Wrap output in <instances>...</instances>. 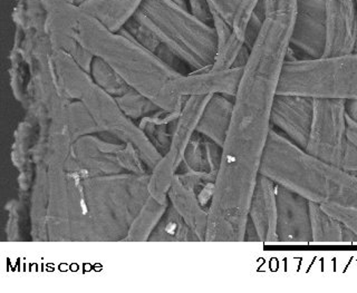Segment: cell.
<instances>
[{"label": "cell", "instance_id": "6da1fadb", "mask_svg": "<svg viewBox=\"0 0 357 293\" xmlns=\"http://www.w3.org/2000/svg\"><path fill=\"white\" fill-rule=\"evenodd\" d=\"M295 15L266 18L243 68L209 209L206 235L211 240H245L251 196L273 127L271 109Z\"/></svg>", "mask_w": 357, "mask_h": 293}, {"label": "cell", "instance_id": "7a4b0ae2", "mask_svg": "<svg viewBox=\"0 0 357 293\" xmlns=\"http://www.w3.org/2000/svg\"><path fill=\"white\" fill-rule=\"evenodd\" d=\"M75 37L93 56L109 64L132 90L141 93L161 109L180 112L187 97L171 90L174 79L183 74L139 45L126 31H113L78 10Z\"/></svg>", "mask_w": 357, "mask_h": 293}, {"label": "cell", "instance_id": "3957f363", "mask_svg": "<svg viewBox=\"0 0 357 293\" xmlns=\"http://www.w3.org/2000/svg\"><path fill=\"white\" fill-rule=\"evenodd\" d=\"M260 174L312 203L357 211V176L312 157L273 127L262 154Z\"/></svg>", "mask_w": 357, "mask_h": 293}, {"label": "cell", "instance_id": "277c9868", "mask_svg": "<svg viewBox=\"0 0 357 293\" xmlns=\"http://www.w3.org/2000/svg\"><path fill=\"white\" fill-rule=\"evenodd\" d=\"M195 72L211 70L217 55L213 26L195 17L188 0H143L133 16Z\"/></svg>", "mask_w": 357, "mask_h": 293}, {"label": "cell", "instance_id": "5b68a950", "mask_svg": "<svg viewBox=\"0 0 357 293\" xmlns=\"http://www.w3.org/2000/svg\"><path fill=\"white\" fill-rule=\"evenodd\" d=\"M277 94L357 100V52L317 59L286 61Z\"/></svg>", "mask_w": 357, "mask_h": 293}, {"label": "cell", "instance_id": "8992f818", "mask_svg": "<svg viewBox=\"0 0 357 293\" xmlns=\"http://www.w3.org/2000/svg\"><path fill=\"white\" fill-rule=\"evenodd\" d=\"M349 140L346 136L345 101L314 98V116L307 153L340 168Z\"/></svg>", "mask_w": 357, "mask_h": 293}, {"label": "cell", "instance_id": "52a82bcc", "mask_svg": "<svg viewBox=\"0 0 357 293\" xmlns=\"http://www.w3.org/2000/svg\"><path fill=\"white\" fill-rule=\"evenodd\" d=\"M327 42V10L325 0H296V15L289 48L299 59L321 58Z\"/></svg>", "mask_w": 357, "mask_h": 293}, {"label": "cell", "instance_id": "ba28073f", "mask_svg": "<svg viewBox=\"0 0 357 293\" xmlns=\"http://www.w3.org/2000/svg\"><path fill=\"white\" fill-rule=\"evenodd\" d=\"M314 116V98L277 94L271 109V126L299 148H306Z\"/></svg>", "mask_w": 357, "mask_h": 293}, {"label": "cell", "instance_id": "9c48e42d", "mask_svg": "<svg viewBox=\"0 0 357 293\" xmlns=\"http://www.w3.org/2000/svg\"><path fill=\"white\" fill-rule=\"evenodd\" d=\"M278 242H312L310 201L287 187L276 184Z\"/></svg>", "mask_w": 357, "mask_h": 293}, {"label": "cell", "instance_id": "30bf717a", "mask_svg": "<svg viewBox=\"0 0 357 293\" xmlns=\"http://www.w3.org/2000/svg\"><path fill=\"white\" fill-rule=\"evenodd\" d=\"M327 42L324 57L353 53L357 42L355 0H325Z\"/></svg>", "mask_w": 357, "mask_h": 293}, {"label": "cell", "instance_id": "8fae6325", "mask_svg": "<svg viewBox=\"0 0 357 293\" xmlns=\"http://www.w3.org/2000/svg\"><path fill=\"white\" fill-rule=\"evenodd\" d=\"M243 68L226 70H204L178 76L171 85L176 95L189 97L195 95H222L234 97L243 75Z\"/></svg>", "mask_w": 357, "mask_h": 293}, {"label": "cell", "instance_id": "7c38bea8", "mask_svg": "<svg viewBox=\"0 0 357 293\" xmlns=\"http://www.w3.org/2000/svg\"><path fill=\"white\" fill-rule=\"evenodd\" d=\"M248 220L254 225L259 241L265 243L278 242L276 183L262 174L258 176L251 196Z\"/></svg>", "mask_w": 357, "mask_h": 293}, {"label": "cell", "instance_id": "4fadbf2b", "mask_svg": "<svg viewBox=\"0 0 357 293\" xmlns=\"http://www.w3.org/2000/svg\"><path fill=\"white\" fill-rule=\"evenodd\" d=\"M210 96L211 95L189 96L184 101L173 132L170 150L167 153L170 154L176 163V168L180 166L184 151L197 132L199 120L206 103L209 101Z\"/></svg>", "mask_w": 357, "mask_h": 293}, {"label": "cell", "instance_id": "5bb4252c", "mask_svg": "<svg viewBox=\"0 0 357 293\" xmlns=\"http://www.w3.org/2000/svg\"><path fill=\"white\" fill-rule=\"evenodd\" d=\"M234 97L222 94L210 96L199 120L197 132L222 148L231 120Z\"/></svg>", "mask_w": 357, "mask_h": 293}, {"label": "cell", "instance_id": "9a60e30c", "mask_svg": "<svg viewBox=\"0 0 357 293\" xmlns=\"http://www.w3.org/2000/svg\"><path fill=\"white\" fill-rule=\"evenodd\" d=\"M169 196L173 207L192 229L199 240H206L209 212H206L204 207L201 205L197 194L174 176Z\"/></svg>", "mask_w": 357, "mask_h": 293}, {"label": "cell", "instance_id": "2e32d148", "mask_svg": "<svg viewBox=\"0 0 357 293\" xmlns=\"http://www.w3.org/2000/svg\"><path fill=\"white\" fill-rule=\"evenodd\" d=\"M143 0H87L79 8L113 31L122 29L142 5Z\"/></svg>", "mask_w": 357, "mask_h": 293}, {"label": "cell", "instance_id": "e0dca14e", "mask_svg": "<svg viewBox=\"0 0 357 293\" xmlns=\"http://www.w3.org/2000/svg\"><path fill=\"white\" fill-rule=\"evenodd\" d=\"M310 229L312 242L340 243L344 242L345 228L340 221L333 218L317 203L310 202Z\"/></svg>", "mask_w": 357, "mask_h": 293}, {"label": "cell", "instance_id": "ac0fdd59", "mask_svg": "<svg viewBox=\"0 0 357 293\" xmlns=\"http://www.w3.org/2000/svg\"><path fill=\"white\" fill-rule=\"evenodd\" d=\"M89 72L92 73L95 84L109 95L115 96V98L124 95L126 92L131 90V87L126 84V81L109 64H106L98 57H94L93 59Z\"/></svg>", "mask_w": 357, "mask_h": 293}, {"label": "cell", "instance_id": "d6986e66", "mask_svg": "<svg viewBox=\"0 0 357 293\" xmlns=\"http://www.w3.org/2000/svg\"><path fill=\"white\" fill-rule=\"evenodd\" d=\"M116 102L123 113L130 115L132 118H137V116H142L148 113L161 109L148 97H145L141 93L132 88L124 95L116 97Z\"/></svg>", "mask_w": 357, "mask_h": 293}, {"label": "cell", "instance_id": "ffe728a7", "mask_svg": "<svg viewBox=\"0 0 357 293\" xmlns=\"http://www.w3.org/2000/svg\"><path fill=\"white\" fill-rule=\"evenodd\" d=\"M259 1L260 0H240L239 5L234 13L231 23L232 31L243 42H245V31Z\"/></svg>", "mask_w": 357, "mask_h": 293}, {"label": "cell", "instance_id": "44dd1931", "mask_svg": "<svg viewBox=\"0 0 357 293\" xmlns=\"http://www.w3.org/2000/svg\"><path fill=\"white\" fill-rule=\"evenodd\" d=\"M324 211H326L328 214L332 215L333 218L340 221V223L345 226L346 229L357 237V216L356 215L351 214L347 212L344 207L340 205H335V204H324L321 205Z\"/></svg>", "mask_w": 357, "mask_h": 293}, {"label": "cell", "instance_id": "7402d4cb", "mask_svg": "<svg viewBox=\"0 0 357 293\" xmlns=\"http://www.w3.org/2000/svg\"><path fill=\"white\" fill-rule=\"evenodd\" d=\"M188 7L195 17L213 26V15L209 0H188Z\"/></svg>", "mask_w": 357, "mask_h": 293}, {"label": "cell", "instance_id": "603a6c76", "mask_svg": "<svg viewBox=\"0 0 357 293\" xmlns=\"http://www.w3.org/2000/svg\"><path fill=\"white\" fill-rule=\"evenodd\" d=\"M212 8L221 15L229 24L232 23L234 13L239 5L240 0H209Z\"/></svg>", "mask_w": 357, "mask_h": 293}, {"label": "cell", "instance_id": "cb8c5ba5", "mask_svg": "<svg viewBox=\"0 0 357 293\" xmlns=\"http://www.w3.org/2000/svg\"><path fill=\"white\" fill-rule=\"evenodd\" d=\"M340 168H343L351 175L357 176V148L353 145L349 141L346 144L343 159L340 163Z\"/></svg>", "mask_w": 357, "mask_h": 293}, {"label": "cell", "instance_id": "d4e9b609", "mask_svg": "<svg viewBox=\"0 0 357 293\" xmlns=\"http://www.w3.org/2000/svg\"><path fill=\"white\" fill-rule=\"evenodd\" d=\"M346 136L357 148V123L346 116Z\"/></svg>", "mask_w": 357, "mask_h": 293}, {"label": "cell", "instance_id": "484cf974", "mask_svg": "<svg viewBox=\"0 0 357 293\" xmlns=\"http://www.w3.org/2000/svg\"><path fill=\"white\" fill-rule=\"evenodd\" d=\"M345 114L347 118L357 123V100L345 101Z\"/></svg>", "mask_w": 357, "mask_h": 293}, {"label": "cell", "instance_id": "4316f807", "mask_svg": "<svg viewBox=\"0 0 357 293\" xmlns=\"http://www.w3.org/2000/svg\"><path fill=\"white\" fill-rule=\"evenodd\" d=\"M65 1L73 3V5H76V6H81L82 3H85L87 0H65Z\"/></svg>", "mask_w": 357, "mask_h": 293}, {"label": "cell", "instance_id": "83f0119b", "mask_svg": "<svg viewBox=\"0 0 357 293\" xmlns=\"http://www.w3.org/2000/svg\"><path fill=\"white\" fill-rule=\"evenodd\" d=\"M355 5H356V15H357V0H355ZM354 52H357V42H356V46H355Z\"/></svg>", "mask_w": 357, "mask_h": 293}]
</instances>
